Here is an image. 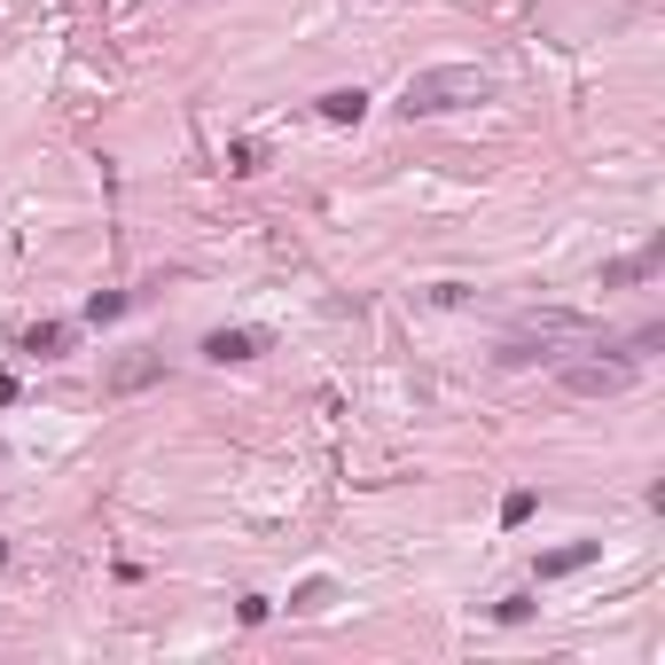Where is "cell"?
<instances>
[{"instance_id": "obj_1", "label": "cell", "mask_w": 665, "mask_h": 665, "mask_svg": "<svg viewBox=\"0 0 665 665\" xmlns=\"http://www.w3.org/2000/svg\"><path fill=\"white\" fill-rule=\"evenodd\" d=\"M478 103H493V71L485 63H431V71H415L399 87L407 118H447V110H478Z\"/></svg>"}, {"instance_id": "obj_2", "label": "cell", "mask_w": 665, "mask_h": 665, "mask_svg": "<svg viewBox=\"0 0 665 665\" xmlns=\"http://www.w3.org/2000/svg\"><path fill=\"white\" fill-rule=\"evenodd\" d=\"M603 329L588 313H533L525 329H510V345H502V368H556L571 345H596Z\"/></svg>"}, {"instance_id": "obj_3", "label": "cell", "mask_w": 665, "mask_h": 665, "mask_svg": "<svg viewBox=\"0 0 665 665\" xmlns=\"http://www.w3.org/2000/svg\"><path fill=\"white\" fill-rule=\"evenodd\" d=\"M634 384V353H619V361H564V392L571 399H619Z\"/></svg>"}, {"instance_id": "obj_4", "label": "cell", "mask_w": 665, "mask_h": 665, "mask_svg": "<svg viewBox=\"0 0 665 665\" xmlns=\"http://www.w3.org/2000/svg\"><path fill=\"white\" fill-rule=\"evenodd\" d=\"M204 361H259V329H212V337H204Z\"/></svg>"}, {"instance_id": "obj_5", "label": "cell", "mask_w": 665, "mask_h": 665, "mask_svg": "<svg viewBox=\"0 0 665 665\" xmlns=\"http://www.w3.org/2000/svg\"><path fill=\"white\" fill-rule=\"evenodd\" d=\"M665 267V243H642L634 259H619V267H603V290H619V282H650Z\"/></svg>"}, {"instance_id": "obj_6", "label": "cell", "mask_w": 665, "mask_h": 665, "mask_svg": "<svg viewBox=\"0 0 665 665\" xmlns=\"http://www.w3.org/2000/svg\"><path fill=\"white\" fill-rule=\"evenodd\" d=\"M164 376V353H126L118 368H110V392H141V384H157Z\"/></svg>"}, {"instance_id": "obj_7", "label": "cell", "mask_w": 665, "mask_h": 665, "mask_svg": "<svg viewBox=\"0 0 665 665\" xmlns=\"http://www.w3.org/2000/svg\"><path fill=\"white\" fill-rule=\"evenodd\" d=\"M603 556V540H571V548H548L540 556V579H564V571H588Z\"/></svg>"}, {"instance_id": "obj_8", "label": "cell", "mask_w": 665, "mask_h": 665, "mask_svg": "<svg viewBox=\"0 0 665 665\" xmlns=\"http://www.w3.org/2000/svg\"><path fill=\"white\" fill-rule=\"evenodd\" d=\"M24 353H32V361H63V353H71V329H63V321H32V329H24Z\"/></svg>"}, {"instance_id": "obj_9", "label": "cell", "mask_w": 665, "mask_h": 665, "mask_svg": "<svg viewBox=\"0 0 665 665\" xmlns=\"http://www.w3.org/2000/svg\"><path fill=\"white\" fill-rule=\"evenodd\" d=\"M361 110H368L361 87H329V95H321V118H329V126H361Z\"/></svg>"}, {"instance_id": "obj_10", "label": "cell", "mask_w": 665, "mask_h": 665, "mask_svg": "<svg viewBox=\"0 0 665 665\" xmlns=\"http://www.w3.org/2000/svg\"><path fill=\"white\" fill-rule=\"evenodd\" d=\"M329 603H337V588H329V579H305V588L290 596V611H305V619H313V611H329Z\"/></svg>"}, {"instance_id": "obj_11", "label": "cell", "mask_w": 665, "mask_h": 665, "mask_svg": "<svg viewBox=\"0 0 665 665\" xmlns=\"http://www.w3.org/2000/svg\"><path fill=\"white\" fill-rule=\"evenodd\" d=\"M118 313H126V290H95L87 298V321H118Z\"/></svg>"}, {"instance_id": "obj_12", "label": "cell", "mask_w": 665, "mask_h": 665, "mask_svg": "<svg viewBox=\"0 0 665 665\" xmlns=\"http://www.w3.org/2000/svg\"><path fill=\"white\" fill-rule=\"evenodd\" d=\"M227 173H259V141H235L227 149Z\"/></svg>"}, {"instance_id": "obj_13", "label": "cell", "mask_w": 665, "mask_h": 665, "mask_svg": "<svg viewBox=\"0 0 665 665\" xmlns=\"http://www.w3.org/2000/svg\"><path fill=\"white\" fill-rule=\"evenodd\" d=\"M0 564H9V540H0Z\"/></svg>"}]
</instances>
